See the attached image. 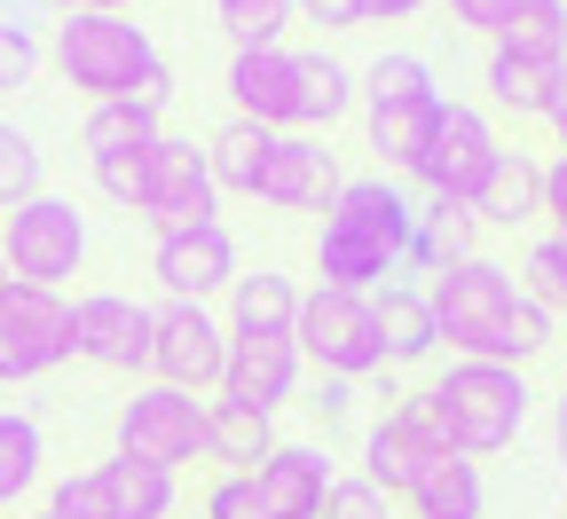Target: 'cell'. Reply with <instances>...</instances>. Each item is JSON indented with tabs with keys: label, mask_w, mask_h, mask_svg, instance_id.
I'll use <instances>...</instances> for the list:
<instances>
[{
	"label": "cell",
	"mask_w": 567,
	"mask_h": 519,
	"mask_svg": "<svg viewBox=\"0 0 567 519\" xmlns=\"http://www.w3.org/2000/svg\"><path fill=\"white\" fill-rule=\"evenodd\" d=\"M0 260H9L17 283H40V291H63L87 260V212L71 197H32L9 212V237H0Z\"/></svg>",
	"instance_id": "obj_6"
},
{
	"label": "cell",
	"mask_w": 567,
	"mask_h": 519,
	"mask_svg": "<svg viewBox=\"0 0 567 519\" xmlns=\"http://www.w3.org/2000/svg\"><path fill=\"white\" fill-rule=\"evenodd\" d=\"M40 519H48V511H40Z\"/></svg>",
	"instance_id": "obj_49"
},
{
	"label": "cell",
	"mask_w": 567,
	"mask_h": 519,
	"mask_svg": "<svg viewBox=\"0 0 567 519\" xmlns=\"http://www.w3.org/2000/svg\"><path fill=\"white\" fill-rule=\"evenodd\" d=\"M347 402H354V386H347V378H316V402H308V409L331 425V417H347Z\"/></svg>",
	"instance_id": "obj_45"
},
{
	"label": "cell",
	"mask_w": 567,
	"mask_h": 519,
	"mask_svg": "<svg viewBox=\"0 0 567 519\" xmlns=\"http://www.w3.org/2000/svg\"><path fill=\"white\" fill-rule=\"evenodd\" d=\"M300 394V346L276 331H229V362H221V402L276 417Z\"/></svg>",
	"instance_id": "obj_13"
},
{
	"label": "cell",
	"mask_w": 567,
	"mask_h": 519,
	"mask_svg": "<svg viewBox=\"0 0 567 519\" xmlns=\"http://www.w3.org/2000/svg\"><path fill=\"white\" fill-rule=\"evenodd\" d=\"M425 0H363V24H394V17H417Z\"/></svg>",
	"instance_id": "obj_46"
},
{
	"label": "cell",
	"mask_w": 567,
	"mask_h": 519,
	"mask_svg": "<svg viewBox=\"0 0 567 519\" xmlns=\"http://www.w3.org/2000/svg\"><path fill=\"white\" fill-rule=\"evenodd\" d=\"M221 362H229V331L213 323V308H158V339H151V378L174 394H221Z\"/></svg>",
	"instance_id": "obj_12"
},
{
	"label": "cell",
	"mask_w": 567,
	"mask_h": 519,
	"mask_svg": "<svg viewBox=\"0 0 567 519\" xmlns=\"http://www.w3.org/2000/svg\"><path fill=\"white\" fill-rule=\"evenodd\" d=\"M496 126H488V111H473V103H450L442 95V118H434V134H425V150H417V166H410V181L425 189V197H450V205H473L481 197V181H488V166H496Z\"/></svg>",
	"instance_id": "obj_8"
},
{
	"label": "cell",
	"mask_w": 567,
	"mask_h": 519,
	"mask_svg": "<svg viewBox=\"0 0 567 519\" xmlns=\"http://www.w3.org/2000/svg\"><path fill=\"white\" fill-rule=\"evenodd\" d=\"M371 308H379V354H386V362H425V354L442 346L434 300H425L417 283H386V291H371Z\"/></svg>",
	"instance_id": "obj_20"
},
{
	"label": "cell",
	"mask_w": 567,
	"mask_h": 519,
	"mask_svg": "<svg viewBox=\"0 0 567 519\" xmlns=\"http://www.w3.org/2000/svg\"><path fill=\"white\" fill-rule=\"evenodd\" d=\"M213 17L237 48H284V24H292V0H213Z\"/></svg>",
	"instance_id": "obj_34"
},
{
	"label": "cell",
	"mask_w": 567,
	"mask_h": 519,
	"mask_svg": "<svg viewBox=\"0 0 567 519\" xmlns=\"http://www.w3.org/2000/svg\"><path fill=\"white\" fill-rule=\"evenodd\" d=\"M205 519H268L252 473H221V480H213V488H205Z\"/></svg>",
	"instance_id": "obj_41"
},
{
	"label": "cell",
	"mask_w": 567,
	"mask_h": 519,
	"mask_svg": "<svg viewBox=\"0 0 567 519\" xmlns=\"http://www.w3.org/2000/svg\"><path fill=\"white\" fill-rule=\"evenodd\" d=\"M292 346L300 362H316L323 378H371V370H386L379 354V308L371 291H300V323H292Z\"/></svg>",
	"instance_id": "obj_5"
},
{
	"label": "cell",
	"mask_w": 567,
	"mask_h": 519,
	"mask_svg": "<svg viewBox=\"0 0 567 519\" xmlns=\"http://www.w3.org/2000/svg\"><path fill=\"white\" fill-rule=\"evenodd\" d=\"M551 134H559V150H567V80H559V103H551Z\"/></svg>",
	"instance_id": "obj_48"
},
{
	"label": "cell",
	"mask_w": 567,
	"mask_h": 519,
	"mask_svg": "<svg viewBox=\"0 0 567 519\" xmlns=\"http://www.w3.org/2000/svg\"><path fill=\"white\" fill-rule=\"evenodd\" d=\"M410 229H417V205L371 174V181H339L323 229H316V268L331 291H386V276H402V252H410Z\"/></svg>",
	"instance_id": "obj_2"
},
{
	"label": "cell",
	"mask_w": 567,
	"mask_h": 519,
	"mask_svg": "<svg viewBox=\"0 0 567 519\" xmlns=\"http://www.w3.org/2000/svg\"><path fill=\"white\" fill-rule=\"evenodd\" d=\"M450 9H457V24H473V32H488V40H496V32H505V17L520 9V0H450Z\"/></svg>",
	"instance_id": "obj_43"
},
{
	"label": "cell",
	"mask_w": 567,
	"mask_h": 519,
	"mask_svg": "<svg viewBox=\"0 0 567 519\" xmlns=\"http://www.w3.org/2000/svg\"><path fill=\"white\" fill-rule=\"evenodd\" d=\"M205 457H221L229 473H260L276 457V425L260 409H237V402H213L205 409Z\"/></svg>",
	"instance_id": "obj_25"
},
{
	"label": "cell",
	"mask_w": 567,
	"mask_h": 519,
	"mask_svg": "<svg viewBox=\"0 0 567 519\" xmlns=\"http://www.w3.org/2000/svg\"><path fill=\"white\" fill-rule=\"evenodd\" d=\"M505 55H528V63H567V0H520L496 32Z\"/></svg>",
	"instance_id": "obj_31"
},
{
	"label": "cell",
	"mask_w": 567,
	"mask_h": 519,
	"mask_svg": "<svg viewBox=\"0 0 567 519\" xmlns=\"http://www.w3.org/2000/svg\"><path fill=\"white\" fill-rule=\"evenodd\" d=\"M331 197H339V158L323 150V134H276V158L260 174V205L331 212Z\"/></svg>",
	"instance_id": "obj_16"
},
{
	"label": "cell",
	"mask_w": 567,
	"mask_h": 519,
	"mask_svg": "<svg viewBox=\"0 0 567 519\" xmlns=\"http://www.w3.org/2000/svg\"><path fill=\"white\" fill-rule=\"evenodd\" d=\"M434 118H442V95H417V103H386V111H363V126H371V150H379V166H417V150H425V134H434Z\"/></svg>",
	"instance_id": "obj_28"
},
{
	"label": "cell",
	"mask_w": 567,
	"mask_h": 519,
	"mask_svg": "<svg viewBox=\"0 0 567 519\" xmlns=\"http://www.w3.org/2000/svg\"><path fill=\"white\" fill-rule=\"evenodd\" d=\"M158 63H166L158 40L142 32L134 17H87V9H71L55 24V71L80 95H95V103H134Z\"/></svg>",
	"instance_id": "obj_3"
},
{
	"label": "cell",
	"mask_w": 567,
	"mask_h": 519,
	"mask_svg": "<svg viewBox=\"0 0 567 519\" xmlns=\"http://www.w3.org/2000/svg\"><path fill=\"white\" fill-rule=\"evenodd\" d=\"M520 300H536L544 315L567 308V237H536L520 260Z\"/></svg>",
	"instance_id": "obj_35"
},
{
	"label": "cell",
	"mask_w": 567,
	"mask_h": 519,
	"mask_svg": "<svg viewBox=\"0 0 567 519\" xmlns=\"http://www.w3.org/2000/svg\"><path fill=\"white\" fill-rule=\"evenodd\" d=\"M142 220H151L158 237H182V229H221V189H213L205 142H189V134H158Z\"/></svg>",
	"instance_id": "obj_9"
},
{
	"label": "cell",
	"mask_w": 567,
	"mask_h": 519,
	"mask_svg": "<svg viewBox=\"0 0 567 519\" xmlns=\"http://www.w3.org/2000/svg\"><path fill=\"white\" fill-rule=\"evenodd\" d=\"M434 402L450 417V449L457 457H496L513 449L520 425H528V370H505V362H450L434 378Z\"/></svg>",
	"instance_id": "obj_4"
},
{
	"label": "cell",
	"mask_w": 567,
	"mask_h": 519,
	"mask_svg": "<svg viewBox=\"0 0 567 519\" xmlns=\"http://www.w3.org/2000/svg\"><path fill=\"white\" fill-rule=\"evenodd\" d=\"M481 220H473V205H450V197H434L417 212V229H410V252H402V268H417V276H442V268H457V260H473L481 245Z\"/></svg>",
	"instance_id": "obj_22"
},
{
	"label": "cell",
	"mask_w": 567,
	"mask_h": 519,
	"mask_svg": "<svg viewBox=\"0 0 567 519\" xmlns=\"http://www.w3.org/2000/svg\"><path fill=\"white\" fill-rule=\"evenodd\" d=\"M425 300H434V323L457 346V362H505V370H520V362H536L551 346V315L536 300H520V276L505 260H488V252L442 268L434 283H425Z\"/></svg>",
	"instance_id": "obj_1"
},
{
	"label": "cell",
	"mask_w": 567,
	"mask_h": 519,
	"mask_svg": "<svg viewBox=\"0 0 567 519\" xmlns=\"http://www.w3.org/2000/svg\"><path fill=\"white\" fill-rule=\"evenodd\" d=\"M551 457H559V465H567V394H559V402H551Z\"/></svg>",
	"instance_id": "obj_47"
},
{
	"label": "cell",
	"mask_w": 567,
	"mask_h": 519,
	"mask_svg": "<svg viewBox=\"0 0 567 519\" xmlns=\"http://www.w3.org/2000/svg\"><path fill=\"white\" fill-rule=\"evenodd\" d=\"M166 126H158V111H142V103H95L87 111V126H80V142H87V158L103 166V158H134V150H151Z\"/></svg>",
	"instance_id": "obj_30"
},
{
	"label": "cell",
	"mask_w": 567,
	"mask_h": 519,
	"mask_svg": "<svg viewBox=\"0 0 567 519\" xmlns=\"http://www.w3.org/2000/svg\"><path fill=\"white\" fill-rule=\"evenodd\" d=\"M151 339H158V308L126 300V291H80L71 300V354L95 362V370H151Z\"/></svg>",
	"instance_id": "obj_10"
},
{
	"label": "cell",
	"mask_w": 567,
	"mask_h": 519,
	"mask_svg": "<svg viewBox=\"0 0 567 519\" xmlns=\"http://www.w3.org/2000/svg\"><path fill=\"white\" fill-rule=\"evenodd\" d=\"M354 71L339 63V55H323V48H308L300 55V134H323V126H339L347 111H354Z\"/></svg>",
	"instance_id": "obj_27"
},
{
	"label": "cell",
	"mask_w": 567,
	"mask_h": 519,
	"mask_svg": "<svg viewBox=\"0 0 567 519\" xmlns=\"http://www.w3.org/2000/svg\"><path fill=\"white\" fill-rule=\"evenodd\" d=\"M292 323H300V283L292 276L260 268V276H237L229 283V331H276V339H292Z\"/></svg>",
	"instance_id": "obj_24"
},
{
	"label": "cell",
	"mask_w": 567,
	"mask_h": 519,
	"mask_svg": "<svg viewBox=\"0 0 567 519\" xmlns=\"http://www.w3.org/2000/svg\"><path fill=\"white\" fill-rule=\"evenodd\" d=\"M544 212H551V237H567V150L544 166Z\"/></svg>",
	"instance_id": "obj_44"
},
{
	"label": "cell",
	"mask_w": 567,
	"mask_h": 519,
	"mask_svg": "<svg viewBox=\"0 0 567 519\" xmlns=\"http://www.w3.org/2000/svg\"><path fill=\"white\" fill-rule=\"evenodd\" d=\"M425 457H434V449H425V440H417L402 417H379V425L363 433V480H371L379 496H394V504H402V488L417 480Z\"/></svg>",
	"instance_id": "obj_26"
},
{
	"label": "cell",
	"mask_w": 567,
	"mask_h": 519,
	"mask_svg": "<svg viewBox=\"0 0 567 519\" xmlns=\"http://www.w3.org/2000/svg\"><path fill=\"white\" fill-rule=\"evenodd\" d=\"M559 80H567V63H528V55H505V48H488V71H481L488 103L513 111V118H551Z\"/></svg>",
	"instance_id": "obj_21"
},
{
	"label": "cell",
	"mask_w": 567,
	"mask_h": 519,
	"mask_svg": "<svg viewBox=\"0 0 567 519\" xmlns=\"http://www.w3.org/2000/svg\"><path fill=\"white\" fill-rule=\"evenodd\" d=\"M292 17H308L323 32H347V24H363V0H292Z\"/></svg>",
	"instance_id": "obj_42"
},
{
	"label": "cell",
	"mask_w": 567,
	"mask_h": 519,
	"mask_svg": "<svg viewBox=\"0 0 567 519\" xmlns=\"http://www.w3.org/2000/svg\"><path fill=\"white\" fill-rule=\"evenodd\" d=\"M276 158V134L252 126V118H229L221 134L205 142V166H213V189H237V197H260V174Z\"/></svg>",
	"instance_id": "obj_23"
},
{
	"label": "cell",
	"mask_w": 567,
	"mask_h": 519,
	"mask_svg": "<svg viewBox=\"0 0 567 519\" xmlns=\"http://www.w3.org/2000/svg\"><path fill=\"white\" fill-rule=\"evenodd\" d=\"M205 449V409L197 394H174V386H134V402H118V457L134 465H189Z\"/></svg>",
	"instance_id": "obj_11"
},
{
	"label": "cell",
	"mask_w": 567,
	"mask_h": 519,
	"mask_svg": "<svg viewBox=\"0 0 567 519\" xmlns=\"http://www.w3.org/2000/svg\"><path fill=\"white\" fill-rule=\"evenodd\" d=\"M151 276L166 283V300L205 308L213 291H229V283H237V245H229V229H182V237H158Z\"/></svg>",
	"instance_id": "obj_15"
},
{
	"label": "cell",
	"mask_w": 567,
	"mask_h": 519,
	"mask_svg": "<svg viewBox=\"0 0 567 519\" xmlns=\"http://www.w3.org/2000/svg\"><path fill=\"white\" fill-rule=\"evenodd\" d=\"M95 473H103L111 519H166V511H174V473H158V465L111 457V465H95Z\"/></svg>",
	"instance_id": "obj_29"
},
{
	"label": "cell",
	"mask_w": 567,
	"mask_h": 519,
	"mask_svg": "<svg viewBox=\"0 0 567 519\" xmlns=\"http://www.w3.org/2000/svg\"><path fill=\"white\" fill-rule=\"evenodd\" d=\"M40 197V150H32V134H17V126H0V205H32Z\"/></svg>",
	"instance_id": "obj_37"
},
{
	"label": "cell",
	"mask_w": 567,
	"mask_h": 519,
	"mask_svg": "<svg viewBox=\"0 0 567 519\" xmlns=\"http://www.w3.org/2000/svg\"><path fill=\"white\" fill-rule=\"evenodd\" d=\"M151 150H158V142H151ZM151 150H134V158H103V166H95V189H103L111 205L142 212V197H151Z\"/></svg>",
	"instance_id": "obj_39"
},
{
	"label": "cell",
	"mask_w": 567,
	"mask_h": 519,
	"mask_svg": "<svg viewBox=\"0 0 567 519\" xmlns=\"http://www.w3.org/2000/svg\"><path fill=\"white\" fill-rule=\"evenodd\" d=\"M323 519H394V496H379L363 473H354V480H331V496H323Z\"/></svg>",
	"instance_id": "obj_40"
},
{
	"label": "cell",
	"mask_w": 567,
	"mask_h": 519,
	"mask_svg": "<svg viewBox=\"0 0 567 519\" xmlns=\"http://www.w3.org/2000/svg\"><path fill=\"white\" fill-rule=\"evenodd\" d=\"M402 504H410L417 519H481V511H488V480H481L473 457L434 449V457L417 465V480L402 488Z\"/></svg>",
	"instance_id": "obj_18"
},
{
	"label": "cell",
	"mask_w": 567,
	"mask_h": 519,
	"mask_svg": "<svg viewBox=\"0 0 567 519\" xmlns=\"http://www.w3.org/2000/svg\"><path fill=\"white\" fill-rule=\"evenodd\" d=\"M32 80H40V32L17 9H0V95H17Z\"/></svg>",
	"instance_id": "obj_36"
},
{
	"label": "cell",
	"mask_w": 567,
	"mask_h": 519,
	"mask_svg": "<svg viewBox=\"0 0 567 519\" xmlns=\"http://www.w3.org/2000/svg\"><path fill=\"white\" fill-rule=\"evenodd\" d=\"M544 212V166L528 150H496L481 197H473V220H488V229H520V220Z\"/></svg>",
	"instance_id": "obj_19"
},
{
	"label": "cell",
	"mask_w": 567,
	"mask_h": 519,
	"mask_svg": "<svg viewBox=\"0 0 567 519\" xmlns=\"http://www.w3.org/2000/svg\"><path fill=\"white\" fill-rule=\"evenodd\" d=\"M71 362V300L40 283H0V386L48 378Z\"/></svg>",
	"instance_id": "obj_7"
},
{
	"label": "cell",
	"mask_w": 567,
	"mask_h": 519,
	"mask_svg": "<svg viewBox=\"0 0 567 519\" xmlns=\"http://www.w3.org/2000/svg\"><path fill=\"white\" fill-rule=\"evenodd\" d=\"M48 519H111V496H103V473H63L48 488Z\"/></svg>",
	"instance_id": "obj_38"
},
{
	"label": "cell",
	"mask_w": 567,
	"mask_h": 519,
	"mask_svg": "<svg viewBox=\"0 0 567 519\" xmlns=\"http://www.w3.org/2000/svg\"><path fill=\"white\" fill-rule=\"evenodd\" d=\"M221 87H229L237 118H252L268 134H300V55L292 48H237Z\"/></svg>",
	"instance_id": "obj_14"
},
{
	"label": "cell",
	"mask_w": 567,
	"mask_h": 519,
	"mask_svg": "<svg viewBox=\"0 0 567 519\" xmlns=\"http://www.w3.org/2000/svg\"><path fill=\"white\" fill-rule=\"evenodd\" d=\"M354 87H363V111L417 103V95H442V87H434V63H425V55H379V63H371Z\"/></svg>",
	"instance_id": "obj_33"
},
{
	"label": "cell",
	"mask_w": 567,
	"mask_h": 519,
	"mask_svg": "<svg viewBox=\"0 0 567 519\" xmlns=\"http://www.w3.org/2000/svg\"><path fill=\"white\" fill-rule=\"evenodd\" d=\"M48 465V440H40V417L24 409H0V504H17Z\"/></svg>",
	"instance_id": "obj_32"
},
{
	"label": "cell",
	"mask_w": 567,
	"mask_h": 519,
	"mask_svg": "<svg viewBox=\"0 0 567 519\" xmlns=\"http://www.w3.org/2000/svg\"><path fill=\"white\" fill-rule=\"evenodd\" d=\"M331 457L323 449H308V440H276V457L252 473V488H260V511L268 519H323V496H331Z\"/></svg>",
	"instance_id": "obj_17"
}]
</instances>
